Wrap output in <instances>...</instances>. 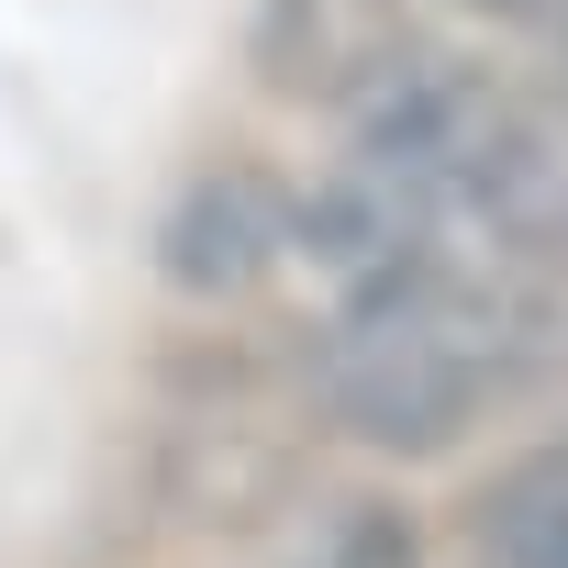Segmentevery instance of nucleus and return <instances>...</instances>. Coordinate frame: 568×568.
I'll list each match as a JSON object with an SVG mask.
<instances>
[{
	"label": "nucleus",
	"instance_id": "f257e3e1",
	"mask_svg": "<svg viewBox=\"0 0 568 568\" xmlns=\"http://www.w3.org/2000/svg\"><path fill=\"white\" fill-rule=\"evenodd\" d=\"M513 390V267L501 256H424L346 291L324 335V413L357 446L435 457Z\"/></svg>",
	"mask_w": 568,
	"mask_h": 568
},
{
	"label": "nucleus",
	"instance_id": "f03ea898",
	"mask_svg": "<svg viewBox=\"0 0 568 568\" xmlns=\"http://www.w3.org/2000/svg\"><path fill=\"white\" fill-rule=\"evenodd\" d=\"M278 256H291V201H278L267 179H245V168L201 179V190L168 212V278H179V291H201V302L245 291V278L278 267Z\"/></svg>",
	"mask_w": 568,
	"mask_h": 568
},
{
	"label": "nucleus",
	"instance_id": "7ed1b4c3",
	"mask_svg": "<svg viewBox=\"0 0 568 568\" xmlns=\"http://www.w3.org/2000/svg\"><path fill=\"white\" fill-rule=\"evenodd\" d=\"M468 535H479V568H568V446L513 457L479 490Z\"/></svg>",
	"mask_w": 568,
	"mask_h": 568
},
{
	"label": "nucleus",
	"instance_id": "20e7f679",
	"mask_svg": "<svg viewBox=\"0 0 568 568\" xmlns=\"http://www.w3.org/2000/svg\"><path fill=\"white\" fill-rule=\"evenodd\" d=\"M513 390L568 402V256L513 267Z\"/></svg>",
	"mask_w": 568,
	"mask_h": 568
},
{
	"label": "nucleus",
	"instance_id": "39448f33",
	"mask_svg": "<svg viewBox=\"0 0 568 568\" xmlns=\"http://www.w3.org/2000/svg\"><path fill=\"white\" fill-rule=\"evenodd\" d=\"M479 12H501V23H568V0H479Z\"/></svg>",
	"mask_w": 568,
	"mask_h": 568
},
{
	"label": "nucleus",
	"instance_id": "423d86ee",
	"mask_svg": "<svg viewBox=\"0 0 568 568\" xmlns=\"http://www.w3.org/2000/svg\"><path fill=\"white\" fill-rule=\"evenodd\" d=\"M557 68H568V23H557Z\"/></svg>",
	"mask_w": 568,
	"mask_h": 568
}]
</instances>
